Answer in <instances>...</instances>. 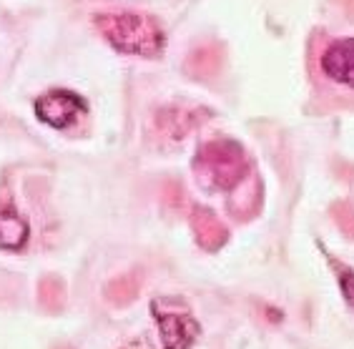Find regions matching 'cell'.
Listing matches in <instances>:
<instances>
[{
    "label": "cell",
    "mask_w": 354,
    "mask_h": 349,
    "mask_svg": "<svg viewBox=\"0 0 354 349\" xmlns=\"http://www.w3.org/2000/svg\"><path fill=\"white\" fill-rule=\"evenodd\" d=\"M93 23L123 53L158 55L164 48V28L149 13H138V10H101V13L93 15Z\"/></svg>",
    "instance_id": "6da1fadb"
},
{
    "label": "cell",
    "mask_w": 354,
    "mask_h": 349,
    "mask_svg": "<svg viewBox=\"0 0 354 349\" xmlns=\"http://www.w3.org/2000/svg\"><path fill=\"white\" fill-rule=\"evenodd\" d=\"M249 171L246 151L232 138H216L198 149L194 173L209 191H224L236 186Z\"/></svg>",
    "instance_id": "7a4b0ae2"
},
{
    "label": "cell",
    "mask_w": 354,
    "mask_h": 349,
    "mask_svg": "<svg viewBox=\"0 0 354 349\" xmlns=\"http://www.w3.org/2000/svg\"><path fill=\"white\" fill-rule=\"evenodd\" d=\"M153 317H156L158 327H161V339L164 349H191V344L198 337V322L191 317V309L181 299H156L151 304Z\"/></svg>",
    "instance_id": "3957f363"
},
{
    "label": "cell",
    "mask_w": 354,
    "mask_h": 349,
    "mask_svg": "<svg viewBox=\"0 0 354 349\" xmlns=\"http://www.w3.org/2000/svg\"><path fill=\"white\" fill-rule=\"evenodd\" d=\"M83 109H86V101L68 88H50L35 101L38 116L55 129L71 126L78 118V113H83Z\"/></svg>",
    "instance_id": "277c9868"
},
{
    "label": "cell",
    "mask_w": 354,
    "mask_h": 349,
    "mask_svg": "<svg viewBox=\"0 0 354 349\" xmlns=\"http://www.w3.org/2000/svg\"><path fill=\"white\" fill-rule=\"evenodd\" d=\"M322 70L332 78L354 88V38H339L322 53Z\"/></svg>",
    "instance_id": "5b68a950"
},
{
    "label": "cell",
    "mask_w": 354,
    "mask_h": 349,
    "mask_svg": "<svg viewBox=\"0 0 354 349\" xmlns=\"http://www.w3.org/2000/svg\"><path fill=\"white\" fill-rule=\"evenodd\" d=\"M28 239V224L21 214L15 211L13 201L6 194L0 196V247L21 249Z\"/></svg>",
    "instance_id": "8992f818"
},
{
    "label": "cell",
    "mask_w": 354,
    "mask_h": 349,
    "mask_svg": "<svg viewBox=\"0 0 354 349\" xmlns=\"http://www.w3.org/2000/svg\"><path fill=\"white\" fill-rule=\"evenodd\" d=\"M138 289H141V276L136 272H129V274H121L116 279H111L106 284V299L113 304V307H126L131 301L136 299Z\"/></svg>",
    "instance_id": "52a82bcc"
},
{
    "label": "cell",
    "mask_w": 354,
    "mask_h": 349,
    "mask_svg": "<svg viewBox=\"0 0 354 349\" xmlns=\"http://www.w3.org/2000/svg\"><path fill=\"white\" fill-rule=\"evenodd\" d=\"M38 301L46 312H61L66 304V284L61 276L48 274L38 281Z\"/></svg>",
    "instance_id": "ba28073f"
},
{
    "label": "cell",
    "mask_w": 354,
    "mask_h": 349,
    "mask_svg": "<svg viewBox=\"0 0 354 349\" xmlns=\"http://www.w3.org/2000/svg\"><path fill=\"white\" fill-rule=\"evenodd\" d=\"M194 229H196V239L204 244L206 249H214L224 241V232L218 221L214 219L209 211H196L194 214Z\"/></svg>",
    "instance_id": "9c48e42d"
},
{
    "label": "cell",
    "mask_w": 354,
    "mask_h": 349,
    "mask_svg": "<svg viewBox=\"0 0 354 349\" xmlns=\"http://www.w3.org/2000/svg\"><path fill=\"white\" fill-rule=\"evenodd\" d=\"M337 276H339L342 296H344L349 307L354 309V272L352 269H337Z\"/></svg>",
    "instance_id": "30bf717a"
},
{
    "label": "cell",
    "mask_w": 354,
    "mask_h": 349,
    "mask_svg": "<svg viewBox=\"0 0 354 349\" xmlns=\"http://www.w3.org/2000/svg\"><path fill=\"white\" fill-rule=\"evenodd\" d=\"M123 349H153V347H151L149 339H133V342L126 344V347H123Z\"/></svg>",
    "instance_id": "8fae6325"
},
{
    "label": "cell",
    "mask_w": 354,
    "mask_h": 349,
    "mask_svg": "<svg viewBox=\"0 0 354 349\" xmlns=\"http://www.w3.org/2000/svg\"><path fill=\"white\" fill-rule=\"evenodd\" d=\"M53 349H73V347H68V344H58V347H53Z\"/></svg>",
    "instance_id": "7c38bea8"
}]
</instances>
